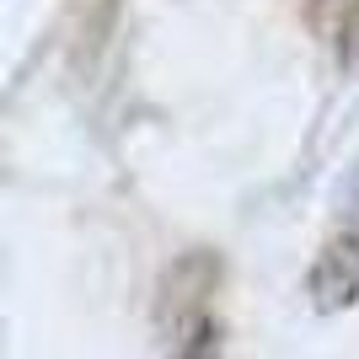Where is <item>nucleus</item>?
I'll return each mask as SVG.
<instances>
[{
  "label": "nucleus",
  "mask_w": 359,
  "mask_h": 359,
  "mask_svg": "<svg viewBox=\"0 0 359 359\" xmlns=\"http://www.w3.org/2000/svg\"><path fill=\"white\" fill-rule=\"evenodd\" d=\"M306 290H311L316 311H344V306L359 300V236H354V231L327 236V247H322L316 263H311Z\"/></svg>",
  "instance_id": "f257e3e1"
},
{
  "label": "nucleus",
  "mask_w": 359,
  "mask_h": 359,
  "mask_svg": "<svg viewBox=\"0 0 359 359\" xmlns=\"http://www.w3.org/2000/svg\"><path fill=\"white\" fill-rule=\"evenodd\" d=\"M306 22L344 70L359 65V0H306Z\"/></svg>",
  "instance_id": "f03ea898"
},
{
  "label": "nucleus",
  "mask_w": 359,
  "mask_h": 359,
  "mask_svg": "<svg viewBox=\"0 0 359 359\" xmlns=\"http://www.w3.org/2000/svg\"><path fill=\"white\" fill-rule=\"evenodd\" d=\"M172 359H220V327L210 316H194L188 332H182V344L172 348Z\"/></svg>",
  "instance_id": "7ed1b4c3"
}]
</instances>
